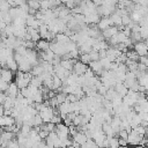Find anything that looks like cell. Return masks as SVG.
Returning <instances> with one entry per match:
<instances>
[{"instance_id": "6", "label": "cell", "mask_w": 148, "mask_h": 148, "mask_svg": "<svg viewBox=\"0 0 148 148\" xmlns=\"http://www.w3.org/2000/svg\"><path fill=\"white\" fill-rule=\"evenodd\" d=\"M117 31H118L117 27L112 25V27H109V28H106V29L102 30L101 32H102V36L104 37V39H109V38H110V37H112L113 35H116V34H117Z\"/></svg>"}, {"instance_id": "25", "label": "cell", "mask_w": 148, "mask_h": 148, "mask_svg": "<svg viewBox=\"0 0 148 148\" xmlns=\"http://www.w3.org/2000/svg\"><path fill=\"white\" fill-rule=\"evenodd\" d=\"M32 120H34V126H40L43 124V120H42V118H40V116L38 113L34 116Z\"/></svg>"}, {"instance_id": "14", "label": "cell", "mask_w": 148, "mask_h": 148, "mask_svg": "<svg viewBox=\"0 0 148 148\" xmlns=\"http://www.w3.org/2000/svg\"><path fill=\"white\" fill-rule=\"evenodd\" d=\"M15 80H16V81H15V83H16V86H17V88H18V89H22V88L28 87V86H29V82H30V80L24 79V77L15 79Z\"/></svg>"}, {"instance_id": "36", "label": "cell", "mask_w": 148, "mask_h": 148, "mask_svg": "<svg viewBox=\"0 0 148 148\" xmlns=\"http://www.w3.org/2000/svg\"><path fill=\"white\" fill-rule=\"evenodd\" d=\"M3 110H5V109H3V106L0 104V117H1V116H3Z\"/></svg>"}, {"instance_id": "9", "label": "cell", "mask_w": 148, "mask_h": 148, "mask_svg": "<svg viewBox=\"0 0 148 148\" xmlns=\"http://www.w3.org/2000/svg\"><path fill=\"white\" fill-rule=\"evenodd\" d=\"M6 66H7V68L10 69L12 72H16V71H17V64H16V61H15V59H14V54L10 56V57H8V58L6 59Z\"/></svg>"}, {"instance_id": "20", "label": "cell", "mask_w": 148, "mask_h": 148, "mask_svg": "<svg viewBox=\"0 0 148 148\" xmlns=\"http://www.w3.org/2000/svg\"><path fill=\"white\" fill-rule=\"evenodd\" d=\"M79 60L83 64H89L90 62V58H89V54L88 53H80L79 54Z\"/></svg>"}, {"instance_id": "4", "label": "cell", "mask_w": 148, "mask_h": 148, "mask_svg": "<svg viewBox=\"0 0 148 148\" xmlns=\"http://www.w3.org/2000/svg\"><path fill=\"white\" fill-rule=\"evenodd\" d=\"M13 76H14V74H13V72L10 69H8V68H0V79L2 81L9 83V82H12Z\"/></svg>"}, {"instance_id": "19", "label": "cell", "mask_w": 148, "mask_h": 148, "mask_svg": "<svg viewBox=\"0 0 148 148\" xmlns=\"http://www.w3.org/2000/svg\"><path fill=\"white\" fill-rule=\"evenodd\" d=\"M2 13V21L6 23V24H10L12 22H13V18H12V16L9 15V13L8 12H1Z\"/></svg>"}, {"instance_id": "21", "label": "cell", "mask_w": 148, "mask_h": 148, "mask_svg": "<svg viewBox=\"0 0 148 148\" xmlns=\"http://www.w3.org/2000/svg\"><path fill=\"white\" fill-rule=\"evenodd\" d=\"M66 95H67V94H65V92H62V91L56 94V99H57L58 104H61V103L65 102V99H66Z\"/></svg>"}, {"instance_id": "11", "label": "cell", "mask_w": 148, "mask_h": 148, "mask_svg": "<svg viewBox=\"0 0 148 148\" xmlns=\"http://www.w3.org/2000/svg\"><path fill=\"white\" fill-rule=\"evenodd\" d=\"M73 141L77 142L79 145H82V143H84L87 141V136L82 132H76V134L73 136Z\"/></svg>"}, {"instance_id": "5", "label": "cell", "mask_w": 148, "mask_h": 148, "mask_svg": "<svg viewBox=\"0 0 148 148\" xmlns=\"http://www.w3.org/2000/svg\"><path fill=\"white\" fill-rule=\"evenodd\" d=\"M18 91H20V89L17 88L16 83H15V82H9V83H8V88H7V90L5 91V94H6V96H10V97L15 98Z\"/></svg>"}, {"instance_id": "29", "label": "cell", "mask_w": 148, "mask_h": 148, "mask_svg": "<svg viewBox=\"0 0 148 148\" xmlns=\"http://www.w3.org/2000/svg\"><path fill=\"white\" fill-rule=\"evenodd\" d=\"M45 127H46V131H47V132H52V131H54L56 125L52 124L51 121H49V123H45Z\"/></svg>"}, {"instance_id": "8", "label": "cell", "mask_w": 148, "mask_h": 148, "mask_svg": "<svg viewBox=\"0 0 148 148\" xmlns=\"http://www.w3.org/2000/svg\"><path fill=\"white\" fill-rule=\"evenodd\" d=\"M89 68L94 72V74H97V75H99V74H101V72H102V69H103V67H102V65H101L99 60L90 61V62H89Z\"/></svg>"}, {"instance_id": "23", "label": "cell", "mask_w": 148, "mask_h": 148, "mask_svg": "<svg viewBox=\"0 0 148 148\" xmlns=\"http://www.w3.org/2000/svg\"><path fill=\"white\" fill-rule=\"evenodd\" d=\"M131 17H130V15L128 14H126V15H121V24L124 25V27H126V25H128L130 23H131Z\"/></svg>"}, {"instance_id": "7", "label": "cell", "mask_w": 148, "mask_h": 148, "mask_svg": "<svg viewBox=\"0 0 148 148\" xmlns=\"http://www.w3.org/2000/svg\"><path fill=\"white\" fill-rule=\"evenodd\" d=\"M15 123V119L12 116H1L0 117V127L12 126Z\"/></svg>"}, {"instance_id": "24", "label": "cell", "mask_w": 148, "mask_h": 148, "mask_svg": "<svg viewBox=\"0 0 148 148\" xmlns=\"http://www.w3.org/2000/svg\"><path fill=\"white\" fill-rule=\"evenodd\" d=\"M89 58H90V61H95V60H99V57H98V52L97 51H94L91 50L89 53Z\"/></svg>"}, {"instance_id": "28", "label": "cell", "mask_w": 148, "mask_h": 148, "mask_svg": "<svg viewBox=\"0 0 148 148\" xmlns=\"http://www.w3.org/2000/svg\"><path fill=\"white\" fill-rule=\"evenodd\" d=\"M138 62H140V64H142V65H145V66H148V59H147L146 56H140Z\"/></svg>"}, {"instance_id": "22", "label": "cell", "mask_w": 148, "mask_h": 148, "mask_svg": "<svg viewBox=\"0 0 148 148\" xmlns=\"http://www.w3.org/2000/svg\"><path fill=\"white\" fill-rule=\"evenodd\" d=\"M99 62H101V65H102L103 69H109V68H110V64H111V61H110L106 57H105V58L99 59Z\"/></svg>"}, {"instance_id": "18", "label": "cell", "mask_w": 148, "mask_h": 148, "mask_svg": "<svg viewBox=\"0 0 148 148\" xmlns=\"http://www.w3.org/2000/svg\"><path fill=\"white\" fill-rule=\"evenodd\" d=\"M27 5L29 8H32L35 10H38L40 7H39V1L37 0H27Z\"/></svg>"}, {"instance_id": "31", "label": "cell", "mask_w": 148, "mask_h": 148, "mask_svg": "<svg viewBox=\"0 0 148 148\" xmlns=\"http://www.w3.org/2000/svg\"><path fill=\"white\" fill-rule=\"evenodd\" d=\"M118 143H119V147L128 146V143H127V140H126V139H120V138H118Z\"/></svg>"}, {"instance_id": "12", "label": "cell", "mask_w": 148, "mask_h": 148, "mask_svg": "<svg viewBox=\"0 0 148 148\" xmlns=\"http://www.w3.org/2000/svg\"><path fill=\"white\" fill-rule=\"evenodd\" d=\"M36 44H37V50L38 51H46V50H49V46H50V43L45 39H42V38Z\"/></svg>"}, {"instance_id": "33", "label": "cell", "mask_w": 148, "mask_h": 148, "mask_svg": "<svg viewBox=\"0 0 148 148\" xmlns=\"http://www.w3.org/2000/svg\"><path fill=\"white\" fill-rule=\"evenodd\" d=\"M97 52H98V57H99V59L106 57V50H98Z\"/></svg>"}, {"instance_id": "3", "label": "cell", "mask_w": 148, "mask_h": 148, "mask_svg": "<svg viewBox=\"0 0 148 148\" xmlns=\"http://www.w3.org/2000/svg\"><path fill=\"white\" fill-rule=\"evenodd\" d=\"M112 25H113V23H112V21L110 20L109 16H102V18H99V21L97 22V28L101 31L109 28V27H112Z\"/></svg>"}, {"instance_id": "10", "label": "cell", "mask_w": 148, "mask_h": 148, "mask_svg": "<svg viewBox=\"0 0 148 148\" xmlns=\"http://www.w3.org/2000/svg\"><path fill=\"white\" fill-rule=\"evenodd\" d=\"M109 17H110V20L112 21V23H113V25H114V27H117V28H118V27L123 25V24H121V16H120L118 13L113 12Z\"/></svg>"}, {"instance_id": "1", "label": "cell", "mask_w": 148, "mask_h": 148, "mask_svg": "<svg viewBox=\"0 0 148 148\" xmlns=\"http://www.w3.org/2000/svg\"><path fill=\"white\" fill-rule=\"evenodd\" d=\"M133 46V50L138 53V56H147V42L146 40H140V42H136L134 43Z\"/></svg>"}, {"instance_id": "35", "label": "cell", "mask_w": 148, "mask_h": 148, "mask_svg": "<svg viewBox=\"0 0 148 148\" xmlns=\"http://www.w3.org/2000/svg\"><path fill=\"white\" fill-rule=\"evenodd\" d=\"M5 98H6V94H5V91H1V90H0V104L3 103Z\"/></svg>"}, {"instance_id": "13", "label": "cell", "mask_w": 148, "mask_h": 148, "mask_svg": "<svg viewBox=\"0 0 148 148\" xmlns=\"http://www.w3.org/2000/svg\"><path fill=\"white\" fill-rule=\"evenodd\" d=\"M127 67V71H131V72H134L136 71L138 68V61H134V60H131V59H126V61L124 62Z\"/></svg>"}, {"instance_id": "26", "label": "cell", "mask_w": 148, "mask_h": 148, "mask_svg": "<svg viewBox=\"0 0 148 148\" xmlns=\"http://www.w3.org/2000/svg\"><path fill=\"white\" fill-rule=\"evenodd\" d=\"M50 121H51L52 124H54V125H57V124H59V123H61V121H62V119H61V117H60L59 114H53Z\"/></svg>"}, {"instance_id": "2", "label": "cell", "mask_w": 148, "mask_h": 148, "mask_svg": "<svg viewBox=\"0 0 148 148\" xmlns=\"http://www.w3.org/2000/svg\"><path fill=\"white\" fill-rule=\"evenodd\" d=\"M87 67H88V65H86V64L81 62L80 60H77V61L73 65V69H72V72H73L74 74H76V75H83V73L86 72Z\"/></svg>"}, {"instance_id": "38", "label": "cell", "mask_w": 148, "mask_h": 148, "mask_svg": "<svg viewBox=\"0 0 148 148\" xmlns=\"http://www.w3.org/2000/svg\"><path fill=\"white\" fill-rule=\"evenodd\" d=\"M66 148H74V147H73V146L71 145V146H68V147H66Z\"/></svg>"}, {"instance_id": "16", "label": "cell", "mask_w": 148, "mask_h": 148, "mask_svg": "<svg viewBox=\"0 0 148 148\" xmlns=\"http://www.w3.org/2000/svg\"><path fill=\"white\" fill-rule=\"evenodd\" d=\"M109 140V148H119L118 136H106Z\"/></svg>"}, {"instance_id": "30", "label": "cell", "mask_w": 148, "mask_h": 148, "mask_svg": "<svg viewBox=\"0 0 148 148\" xmlns=\"http://www.w3.org/2000/svg\"><path fill=\"white\" fill-rule=\"evenodd\" d=\"M47 134H49L47 131H44V130H39V131H38V135H39V138H40L42 140H44V139L47 136Z\"/></svg>"}, {"instance_id": "32", "label": "cell", "mask_w": 148, "mask_h": 148, "mask_svg": "<svg viewBox=\"0 0 148 148\" xmlns=\"http://www.w3.org/2000/svg\"><path fill=\"white\" fill-rule=\"evenodd\" d=\"M133 3H138V5H141V6H147V1L148 0H131Z\"/></svg>"}, {"instance_id": "17", "label": "cell", "mask_w": 148, "mask_h": 148, "mask_svg": "<svg viewBox=\"0 0 148 148\" xmlns=\"http://www.w3.org/2000/svg\"><path fill=\"white\" fill-rule=\"evenodd\" d=\"M125 54H126L127 59H131V60H134V61H138L139 60V56H138V53L134 50H127Z\"/></svg>"}, {"instance_id": "27", "label": "cell", "mask_w": 148, "mask_h": 148, "mask_svg": "<svg viewBox=\"0 0 148 148\" xmlns=\"http://www.w3.org/2000/svg\"><path fill=\"white\" fill-rule=\"evenodd\" d=\"M127 135H128V133H127L126 130H120V131L117 133V136L120 138V139H127Z\"/></svg>"}, {"instance_id": "37", "label": "cell", "mask_w": 148, "mask_h": 148, "mask_svg": "<svg viewBox=\"0 0 148 148\" xmlns=\"http://www.w3.org/2000/svg\"><path fill=\"white\" fill-rule=\"evenodd\" d=\"M134 148H146V147H142V146H139L138 145V146H134Z\"/></svg>"}, {"instance_id": "34", "label": "cell", "mask_w": 148, "mask_h": 148, "mask_svg": "<svg viewBox=\"0 0 148 148\" xmlns=\"http://www.w3.org/2000/svg\"><path fill=\"white\" fill-rule=\"evenodd\" d=\"M56 94H57V92H56L54 90H52V89H50V90L47 91V98L50 99V98H52V97H54V96H56Z\"/></svg>"}, {"instance_id": "15", "label": "cell", "mask_w": 148, "mask_h": 148, "mask_svg": "<svg viewBox=\"0 0 148 148\" xmlns=\"http://www.w3.org/2000/svg\"><path fill=\"white\" fill-rule=\"evenodd\" d=\"M52 82H53V90H57V89H59L62 86V81L54 73L52 74Z\"/></svg>"}]
</instances>
